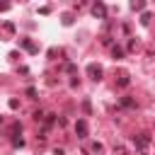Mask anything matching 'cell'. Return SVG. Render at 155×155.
Returning a JSON list of instances; mask_svg holds the SVG:
<instances>
[{"label":"cell","mask_w":155,"mask_h":155,"mask_svg":"<svg viewBox=\"0 0 155 155\" xmlns=\"http://www.w3.org/2000/svg\"><path fill=\"white\" fill-rule=\"evenodd\" d=\"M92 12H94V15H99V17H104V5H94V7H92Z\"/></svg>","instance_id":"3"},{"label":"cell","mask_w":155,"mask_h":155,"mask_svg":"<svg viewBox=\"0 0 155 155\" xmlns=\"http://www.w3.org/2000/svg\"><path fill=\"white\" fill-rule=\"evenodd\" d=\"M87 70H90V75H92V80H102V68H99V65H90Z\"/></svg>","instance_id":"1"},{"label":"cell","mask_w":155,"mask_h":155,"mask_svg":"<svg viewBox=\"0 0 155 155\" xmlns=\"http://www.w3.org/2000/svg\"><path fill=\"white\" fill-rule=\"evenodd\" d=\"M133 143H136L138 148H145V145H148V138H133Z\"/></svg>","instance_id":"4"},{"label":"cell","mask_w":155,"mask_h":155,"mask_svg":"<svg viewBox=\"0 0 155 155\" xmlns=\"http://www.w3.org/2000/svg\"><path fill=\"white\" fill-rule=\"evenodd\" d=\"M75 131H78L80 138H85V136H87V124H85V121H78V124H75Z\"/></svg>","instance_id":"2"}]
</instances>
